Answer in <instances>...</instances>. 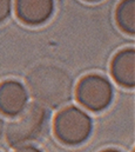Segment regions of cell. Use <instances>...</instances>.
Wrapping results in <instances>:
<instances>
[{
  "mask_svg": "<svg viewBox=\"0 0 135 152\" xmlns=\"http://www.w3.org/2000/svg\"><path fill=\"white\" fill-rule=\"evenodd\" d=\"M30 92L45 107H58L70 99L73 81L67 72L55 65L35 66L27 77Z\"/></svg>",
  "mask_w": 135,
  "mask_h": 152,
  "instance_id": "obj_1",
  "label": "cell"
},
{
  "mask_svg": "<svg viewBox=\"0 0 135 152\" xmlns=\"http://www.w3.org/2000/svg\"><path fill=\"white\" fill-rule=\"evenodd\" d=\"M14 117L17 118L9 123L6 131L7 142L14 148L25 146L36 140L44 133L48 120L46 107L39 103L27 104Z\"/></svg>",
  "mask_w": 135,
  "mask_h": 152,
  "instance_id": "obj_2",
  "label": "cell"
},
{
  "mask_svg": "<svg viewBox=\"0 0 135 152\" xmlns=\"http://www.w3.org/2000/svg\"><path fill=\"white\" fill-rule=\"evenodd\" d=\"M92 119L76 106H68L57 114L54 131L59 140L67 145H79L88 139L92 132Z\"/></svg>",
  "mask_w": 135,
  "mask_h": 152,
  "instance_id": "obj_3",
  "label": "cell"
},
{
  "mask_svg": "<svg viewBox=\"0 0 135 152\" xmlns=\"http://www.w3.org/2000/svg\"><path fill=\"white\" fill-rule=\"evenodd\" d=\"M80 104L91 111H102L109 106L113 99V86L102 76L89 75L83 77L76 88Z\"/></svg>",
  "mask_w": 135,
  "mask_h": 152,
  "instance_id": "obj_4",
  "label": "cell"
},
{
  "mask_svg": "<svg viewBox=\"0 0 135 152\" xmlns=\"http://www.w3.org/2000/svg\"><path fill=\"white\" fill-rule=\"evenodd\" d=\"M28 103V93L22 84L17 80H7L0 84V112L14 117Z\"/></svg>",
  "mask_w": 135,
  "mask_h": 152,
  "instance_id": "obj_5",
  "label": "cell"
},
{
  "mask_svg": "<svg viewBox=\"0 0 135 152\" xmlns=\"http://www.w3.org/2000/svg\"><path fill=\"white\" fill-rule=\"evenodd\" d=\"M54 10L53 0H15V12L20 20L30 25L47 21Z\"/></svg>",
  "mask_w": 135,
  "mask_h": 152,
  "instance_id": "obj_6",
  "label": "cell"
},
{
  "mask_svg": "<svg viewBox=\"0 0 135 152\" xmlns=\"http://www.w3.org/2000/svg\"><path fill=\"white\" fill-rule=\"evenodd\" d=\"M112 75L116 83L125 87L135 85V52L133 48L120 51L112 61Z\"/></svg>",
  "mask_w": 135,
  "mask_h": 152,
  "instance_id": "obj_7",
  "label": "cell"
},
{
  "mask_svg": "<svg viewBox=\"0 0 135 152\" xmlns=\"http://www.w3.org/2000/svg\"><path fill=\"white\" fill-rule=\"evenodd\" d=\"M116 21L128 34L135 32V0H122L116 8Z\"/></svg>",
  "mask_w": 135,
  "mask_h": 152,
  "instance_id": "obj_8",
  "label": "cell"
},
{
  "mask_svg": "<svg viewBox=\"0 0 135 152\" xmlns=\"http://www.w3.org/2000/svg\"><path fill=\"white\" fill-rule=\"evenodd\" d=\"M12 0H0V23L4 21L11 13Z\"/></svg>",
  "mask_w": 135,
  "mask_h": 152,
  "instance_id": "obj_9",
  "label": "cell"
},
{
  "mask_svg": "<svg viewBox=\"0 0 135 152\" xmlns=\"http://www.w3.org/2000/svg\"><path fill=\"white\" fill-rule=\"evenodd\" d=\"M15 152H41L39 149L34 148V146H28V145H25V146H20Z\"/></svg>",
  "mask_w": 135,
  "mask_h": 152,
  "instance_id": "obj_10",
  "label": "cell"
},
{
  "mask_svg": "<svg viewBox=\"0 0 135 152\" xmlns=\"http://www.w3.org/2000/svg\"><path fill=\"white\" fill-rule=\"evenodd\" d=\"M2 132H4V123H2V120H1V118H0V137H1Z\"/></svg>",
  "mask_w": 135,
  "mask_h": 152,
  "instance_id": "obj_11",
  "label": "cell"
},
{
  "mask_svg": "<svg viewBox=\"0 0 135 152\" xmlns=\"http://www.w3.org/2000/svg\"><path fill=\"white\" fill-rule=\"evenodd\" d=\"M102 152H121V151H119V150H114V149H109V150H105V151H102Z\"/></svg>",
  "mask_w": 135,
  "mask_h": 152,
  "instance_id": "obj_12",
  "label": "cell"
},
{
  "mask_svg": "<svg viewBox=\"0 0 135 152\" xmlns=\"http://www.w3.org/2000/svg\"><path fill=\"white\" fill-rule=\"evenodd\" d=\"M87 1H97V0H87Z\"/></svg>",
  "mask_w": 135,
  "mask_h": 152,
  "instance_id": "obj_13",
  "label": "cell"
}]
</instances>
